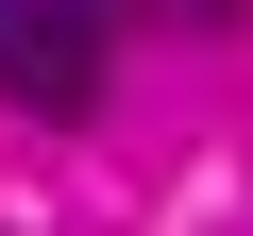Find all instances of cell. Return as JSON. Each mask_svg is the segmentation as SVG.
<instances>
[{"label":"cell","instance_id":"6da1fadb","mask_svg":"<svg viewBox=\"0 0 253 236\" xmlns=\"http://www.w3.org/2000/svg\"><path fill=\"white\" fill-rule=\"evenodd\" d=\"M0 101L84 118L101 101V0H0Z\"/></svg>","mask_w":253,"mask_h":236},{"label":"cell","instance_id":"7a4b0ae2","mask_svg":"<svg viewBox=\"0 0 253 236\" xmlns=\"http://www.w3.org/2000/svg\"><path fill=\"white\" fill-rule=\"evenodd\" d=\"M186 17H253V0H186Z\"/></svg>","mask_w":253,"mask_h":236}]
</instances>
